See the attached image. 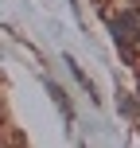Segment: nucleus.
Instances as JSON below:
<instances>
[{"mask_svg": "<svg viewBox=\"0 0 140 148\" xmlns=\"http://www.w3.org/2000/svg\"><path fill=\"white\" fill-rule=\"evenodd\" d=\"M113 31H117V43L128 51V47L140 39V12H125L121 20H113Z\"/></svg>", "mask_w": 140, "mask_h": 148, "instance_id": "obj_1", "label": "nucleus"}, {"mask_svg": "<svg viewBox=\"0 0 140 148\" xmlns=\"http://www.w3.org/2000/svg\"><path fill=\"white\" fill-rule=\"evenodd\" d=\"M136 12H140V8H136Z\"/></svg>", "mask_w": 140, "mask_h": 148, "instance_id": "obj_2", "label": "nucleus"}]
</instances>
